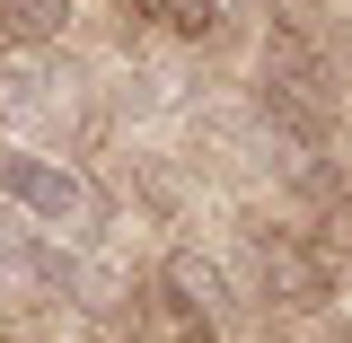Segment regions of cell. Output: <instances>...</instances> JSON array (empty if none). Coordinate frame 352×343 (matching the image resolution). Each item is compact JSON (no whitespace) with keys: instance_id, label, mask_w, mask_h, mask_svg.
Instances as JSON below:
<instances>
[{"instance_id":"6da1fadb","label":"cell","mask_w":352,"mask_h":343,"mask_svg":"<svg viewBox=\"0 0 352 343\" xmlns=\"http://www.w3.org/2000/svg\"><path fill=\"white\" fill-rule=\"evenodd\" d=\"M0 194L27 220H44V229L88 220V176L71 168V159H53V150H0Z\"/></svg>"},{"instance_id":"7a4b0ae2","label":"cell","mask_w":352,"mask_h":343,"mask_svg":"<svg viewBox=\"0 0 352 343\" xmlns=\"http://www.w3.org/2000/svg\"><path fill=\"white\" fill-rule=\"evenodd\" d=\"M256 282H264V300H282V308H326V256L308 247V238H291V229H264L256 238Z\"/></svg>"},{"instance_id":"3957f363","label":"cell","mask_w":352,"mask_h":343,"mask_svg":"<svg viewBox=\"0 0 352 343\" xmlns=\"http://www.w3.org/2000/svg\"><path fill=\"white\" fill-rule=\"evenodd\" d=\"M159 291H168V308L185 317V326H220V317L238 308V291H229V264L203 256V247H168V264H159Z\"/></svg>"},{"instance_id":"277c9868","label":"cell","mask_w":352,"mask_h":343,"mask_svg":"<svg viewBox=\"0 0 352 343\" xmlns=\"http://www.w3.org/2000/svg\"><path fill=\"white\" fill-rule=\"evenodd\" d=\"M0 27H9V44H53L71 27V0H0Z\"/></svg>"},{"instance_id":"5b68a950","label":"cell","mask_w":352,"mask_h":343,"mask_svg":"<svg viewBox=\"0 0 352 343\" xmlns=\"http://www.w3.org/2000/svg\"><path fill=\"white\" fill-rule=\"evenodd\" d=\"M141 18H159V27H176V36H212L220 27V0H132Z\"/></svg>"},{"instance_id":"8992f818","label":"cell","mask_w":352,"mask_h":343,"mask_svg":"<svg viewBox=\"0 0 352 343\" xmlns=\"http://www.w3.org/2000/svg\"><path fill=\"white\" fill-rule=\"evenodd\" d=\"M88 343H115V335H88Z\"/></svg>"}]
</instances>
